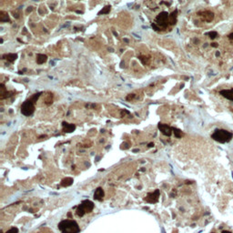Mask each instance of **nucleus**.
<instances>
[{
	"instance_id": "dca6fc26",
	"label": "nucleus",
	"mask_w": 233,
	"mask_h": 233,
	"mask_svg": "<svg viewBox=\"0 0 233 233\" xmlns=\"http://www.w3.org/2000/svg\"><path fill=\"white\" fill-rule=\"evenodd\" d=\"M0 21L3 22V23L9 21V17H8V15H7L6 13L3 12V11H1V12H0Z\"/></svg>"
},
{
	"instance_id": "f03ea898",
	"label": "nucleus",
	"mask_w": 233,
	"mask_h": 233,
	"mask_svg": "<svg viewBox=\"0 0 233 233\" xmlns=\"http://www.w3.org/2000/svg\"><path fill=\"white\" fill-rule=\"evenodd\" d=\"M232 132L225 129H216L211 135V138L218 143H228L232 139Z\"/></svg>"
},
{
	"instance_id": "9d476101",
	"label": "nucleus",
	"mask_w": 233,
	"mask_h": 233,
	"mask_svg": "<svg viewBox=\"0 0 233 233\" xmlns=\"http://www.w3.org/2000/svg\"><path fill=\"white\" fill-rule=\"evenodd\" d=\"M104 196H105V193H104V190H103V189L102 188H98L96 190H95V192H94V200H103V198H104Z\"/></svg>"
},
{
	"instance_id": "f8f14e48",
	"label": "nucleus",
	"mask_w": 233,
	"mask_h": 233,
	"mask_svg": "<svg viewBox=\"0 0 233 233\" xmlns=\"http://www.w3.org/2000/svg\"><path fill=\"white\" fill-rule=\"evenodd\" d=\"M4 59H6L8 62L10 63H13L16 61V59L17 58V54H14V53H10V54H6V55H3L2 57Z\"/></svg>"
},
{
	"instance_id": "2eb2a0df",
	"label": "nucleus",
	"mask_w": 233,
	"mask_h": 233,
	"mask_svg": "<svg viewBox=\"0 0 233 233\" xmlns=\"http://www.w3.org/2000/svg\"><path fill=\"white\" fill-rule=\"evenodd\" d=\"M177 14H178V11L175 10L171 13V15H169V23L171 25H175L177 23Z\"/></svg>"
},
{
	"instance_id": "39448f33",
	"label": "nucleus",
	"mask_w": 233,
	"mask_h": 233,
	"mask_svg": "<svg viewBox=\"0 0 233 233\" xmlns=\"http://www.w3.org/2000/svg\"><path fill=\"white\" fill-rule=\"evenodd\" d=\"M159 194H160L159 189H156L154 192L149 193V194L147 195V197L145 198V200H146L147 202H149V203H156V202H158V200H159Z\"/></svg>"
},
{
	"instance_id": "c85d7f7f",
	"label": "nucleus",
	"mask_w": 233,
	"mask_h": 233,
	"mask_svg": "<svg viewBox=\"0 0 233 233\" xmlns=\"http://www.w3.org/2000/svg\"><path fill=\"white\" fill-rule=\"evenodd\" d=\"M149 147H150V148L154 147V143H150V144H149Z\"/></svg>"
},
{
	"instance_id": "bb28decb",
	"label": "nucleus",
	"mask_w": 233,
	"mask_h": 233,
	"mask_svg": "<svg viewBox=\"0 0 233 233\" xmlns=\"http://www.w3.org/2000/svg\"><path fill=\"white\" fill-rule=\"evenodd\" d=\"M228 37H229V38H230V39H231V40H233V33L230 34V35H229V36H228Z\"/></svg>"
},
{
	"instance_id": "393cba45",
	"label": "nucleus",
	"mask_w": 233,
	"mask_h": 233,
	"mask_svg": "<svg viewBox=\"0 0 233 233\" xmlns=\"http://www.w3.org/2000/svg\"><path fill=\"white\" fill-rule=\"evenodd\" d=\"M134 97H135V95H134V94H132V95H131V94H130V95H129V97H128V98H127V100H130V99H131V100H132V99H133Z\"/></svg>"
},
{
	"instance_id": "cd10ccee",
	"label": "nucleus",
	"mask_w": 233,
	"mask_h": 233,
	"mask_svg": "<svg viewBox=\"0 0 233 233\" xmlns=\"http://www.w3.org/2000/svg\"><path fill=\"white\" fill-rule=\"evenodd\" d=\"M211 47L217 48V47H218V44H217V43H211Z\"/></svg>"
},
{
	"instance_id": "2f4dec72",
	"label": "nucleus",
	"mask_w": 233,
	"mask_h": 233,
	"mask_svg": "<svg viewBox=\"0 0 233 233\" xmlns=\"http://www.w3.org/2000/svg\"><path fill=\"white\" fill-rule=\"evenodd\" d=\"M222 233H231V232H230V231H222Z\"/></svg>"
},
{
	"instance_id": "20e7f679",
	"label": "nucleus",
	"mask_w": 233,
	"mask_h": 233,
	"mask_svg": "<svg viewBox=\"0 0 233 233\" xmlns=\"http://www.w3.org/2000/svg\"><path fill=\"white\" fill-rule=\"evenodd\" d=\"M35 111V106L34 103L30 100H26L22 106H21V113L24 116H31Z\"/></svg>"
},
{
	"instance_id": "a878e982",
	"label": "nucleus",
	"mask_w": 233,
	"mask_h": 233,
	"mask_svg": "<svg viewBox=\"0 0 233 233\" xmlns=\"http://www.w3.org/2000/svg\"><path fill=\"white\" fill-rule=\"evenodd\" d=\"M122 146H123V147H122V149H125V150L129 149V146H128V144H126V143H125V144H123Z\"/></svg>"
},
{
	"instance_id": "7ed1b4c3",
	"label": "nucleus",
	"mask_w": 233,
	"mask_h": 233,
	"mask_svg": "<svg viewBox=\"0 0 233 233\" xmlns=\"http://www.w3.org/2000/svg\"><path fill=\"white\" fill-rule=\"evenodd\" d=\"M168 22H169V15L168 13L166 12V11H163L161 12L159 15H158L157 17H156V25L160 28H166L168 25Z\"/></svg>"
},
{
	"instance_id": "4be33fe9",
	"label": "nucleus",
	"mask_w": 233,
	"mask_h": 233,
	"mask_svg": "<svg viewBox=\"0 0 233 233\" xmlns=\"http://www.w3.org/2000/svg\"><path fill=\"white\" fill-rule=\"evenodd\" d=\"M145 58V57H139V59H140V61L144 64V65H146V64H149V62H150V60H149V58H146V59H144Z\"/></svg>"
},
{
	"instance_id": "a211bd4d",
	"label": "nucleus",
	"mask_w": 233,
	"mask_h": 233,
	"mask_svg": "<svg viewBox=\"0 0 233 233\" xmlns=\"http://www.w3.org/2000/svg\"><path fill=\"white\" fill-rule=\"evenodd\" d=\"M76 212H77V215L79 217H83L85 214H86V212L84 211V210L80 207V206H78V208H77V210H76Z\"/></svg>"
},
{
	"instance_id": "aec40b11",
	"label": "nucleus",
	"mask_w": 233,
	"mask_h": 233,
	"mask_svg": "<svg viewBox=\"0 0 233 233\" xmlns=\"http://www.w3.org/2000/svg\"><path fill=\"white\" fill-rule=\"evenodd\" d=\"M208 35H209V36H210L211 39H215L217 36H218V33H217L216 31H211V32H209Z\"/></svg>"
},
{
	"instance_id": "6e6552de",
	"label": "nucleus",
	"mask_w": 233,
	"mask_h": 233,
	"mask_svg": "<svg viewBox=\"0 0 233 233\" xmlns=\"http://www.w3.org/2000/svg\"><path fill=\"white\" fill-rule=\"evenodd\" d=\"M219 94L225 99L233 101V88L231 89H223L219 92Z\"/></svg>"
},
{
	"instance_id": "4468645a",
	"label": "nucleus",
	"mask_w": 233,
	"mask_h": 233,
	"mask_svg": "<svg viewBox=\"0 0 233 233\" xmlns=\"http://www.w3.org/2000/svg\"><path fill=\"white\" fill-rule=\"evenodd\" d=\"M48 59V57L46 55H43V54H38L37 57H36V62L37 64L41 65V64H44Z\"/></svg>"
},
{
	"instance_id": "423d86ee",
	"label": "nucleus",
	"mask_w": 233,
	"mask_h": 233,
	"mask_svg": "<svg viewBox=\"0 0 233 233\" xmlns=\"http://www.w3.org/2000/svg\"><path fill=\"white\" fill-rule=\"evenodd\" d=\"M82 209L84 210V211L87 213H89V212H91L92 210H93V209H94V203L92 202V201H90V200H83L82 202H81V204L79 205Z\"/></svg>"
},
{
	"instance_id": "6ab92c4d",
	"label": "nucleus",
	"mask_w": 233,
	"mask_h": 233,
	"mask_svg": "<svg viewBox=\"0 0 233 233\" xmlns=\"http://www.w3.org/2000/svg\"><path fill=\"white\" fill-rule=\"evenodd\" d=\"M172 129H173V131H174V135H175V137H176V138H181L182 133H181V131H180V129H175V128H172Z\"/></svg>"
},
{
	"instance_id": "ddd939ff",
	"label": "nucleus",
	"mask_w": 233,
	"mask_h": 233,
	"mask_svg": "<svg viewBox=\"0 0 233 233\" xmlns=\"http://www.w3.org/2000/svg\"><path fill=\"white\" fill-rule=\"evenodd\" d=\"M73 182H74V180H73L72 178L67 177V178H65L64 180H62L60 185H61L62 187H69V186H71V185L73 184Z\"/></svg>"
},
{
	"instance_id": "9b49d317",
	"label": "nucleus",
	"mask_w": 233,
	"mask_h": 233,
	"mask_svg": "<svg viewBox=\"0 0 233 233\" xmlns=\"http://www.w3.org/2000/svg\"><path fill=\"white\" fill-rule=\"evenodd\" d=\"M63 130L67 133H71L76 129V125L75 124H68L67 122H63Z\"/></svg>"
},
{
	"instance_id": "f3484780",
	"label": "nucleus",
	"mask_w": 233,
	"mask_h": 233,
	"mask_svg": "<svg viewBox=\"0 0 233 233\" xmlns=\"http://www.w3.org/2000/svg\"><path fill=\"white\" fill-rule=\"evenodd\" d=\"M111 9V6H107L105 7H103V9H101L100 12H99V15H105V14H108L109 11Z\"/></svg>"
},
{
	"instance_id": "f257e3e1",
	"label": "nucleus",
	"mask_w": 233,
	"mask_h": 233,
	"mask_svg": "<svg viewBox=\"0 0 233 233\" xmlns=\"http://www.w3.org/2000/svg\"><path fill=\"white\" fill-rule=\"evenodd\" d=\"M58 229L62 233H78L80 231L78 224L71 219H65L59 222Z\"/></svg>"
},
{
	"instance_id": "c756f323",
	"label": "nucleus",
	"mask_w": 233,
	"mask_h": 233,
	"mask_svg": "<svg viewBox=\"0 0 233 233\" xmlns=\"http://www.w3.org/2000/svg\"><path fill=\"white\" fill-rule=\"evenodd\" d=\"M138 151H139V150H138V149H136V150H133V152H138Z\"/></svg>"
},
{
	"instance_id": "b1692460",
	"label": "nucleus",
	"mask_w": 233,
	"mask_h": 233,
	"mask_svg": "<svg viewBox=\"0 0 233 233\" xmlns=\"http://www.w3.org/2000/svg\"><path fill=\"white\" fill-rule=\"evenodd\" d=\"M152 28H153L154 30H156V31H159V29H160V28H159L156 24H155V23H154V24H152Z\"/></svg>"
},
{
	"instance_id": "5701e85b",
	"label": "nucleus",
	"mask_w": 233,
	"mask_h": 233,
	"mask_svg": "<svg viewBox=\"0 0 233 233\" xmlns=\"http://www.w3.org/2000/svg\"><path fill=\"white\" fill-rule=\"evenodd\" d=\"M6 233H18V229L16 228V227H13V228H11L9 231H7Z\"/></svg>"
},
{
	"instance_id": "1a4fd4ad",
	"label": "nucleus",
	"mask_w": 233,
	"mask_h": 233,
	"mask_svg": "<svg viewBox=\"0 0 233 233\" xmlns=\"http://www.w3.org/2000/svg\"><path fill=\"white\" fill-rule=\"evenodd\" d=\"M200 16H201L202 18H203L205 21H207V22H210V21H212L213 18H214V14H213L212 12H210V11H204V12H201V13H200Z\"/></svg>"
},
{
	"instance_id": "412c9836",
	"label": "nucleus",
	"mask_w": 233,
	"mask_h": 233,
	"mask_svg": "<svg viewBox=\"0 0 233 233\" xmlns=\"http://www.w3.org/2000/svg\"><path fill=\"white\" fill-rule=\"evenodd\" d=\"M40 95H41V92H39V93H36V94H35L33 97H32V98L30 99V100H31V101H32L33 103H35V102H36V101L37 100V99L39 98V96H40Z\"/></svg>"
},
{
	"instance_id": "7c9ffc66",
	"label": "nucleus",
	"mask_w": 233,
	"mask_h": 233,
	"mask_svg": "<svg viewBox=\"0 0 233 233\" xmlns=\"http://www.w3.org/2000/svg\"><path fill=\"white\" fill-rule=\"evenodd\" d=\"M124 41H126L127 43H129V39H127V38H124Z\"/></svg>"
},
{
	"instance_id": "0eeeda50",
	"label": "nucleus",
	"mask_w": 233,
	"mask_h": 233,
	"mask_svg": "<svg viewBox=\"0 0 233 233\" xmlns=\"http://www.w3.org/2000/svg\"><path fill=\"white\" fill-rule=\"evenodd\" d=\"M158 128L162 132V134H164L167 137H169L172 133V130H173L172 128H170L169 126H167L166 124H163V123H159Z\"/></svg>"
}]
</instances>
